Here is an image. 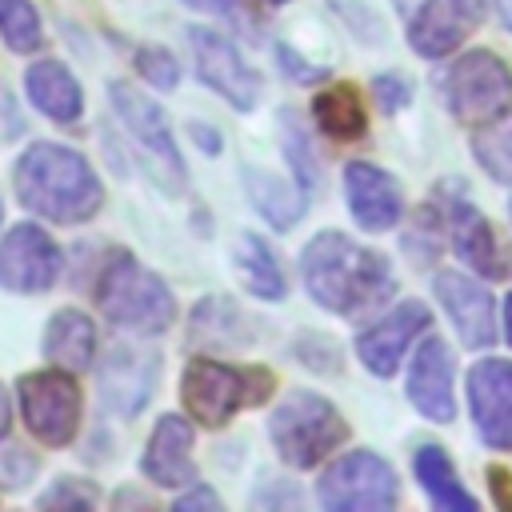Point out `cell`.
Returning a JSON list of instances; mask_svg holds the SVG:
<instances>
[{"label": "cell", "instance_id": "b9f144b4", "mask_svg": "<svg viewBox=\"0 0 512 512\" xmlns=\"http://www.w3.org/2000/svg\"><path fill=\"white\" fill-rule=\"evenodd\" d=\"M508 208H512V204H508Z\"/></svg>", "mask_w": 512, "mask_h": 512}, {"label": "cell", "instance_id": "4316f807", "mask_svg": "<svg viewBox=\"0 0 512 512\" xmlns=\"http://www.w3.org/2000/svg\"><path fill=\"white\" fill-rule=\"evenodd\" d=\"M0 36L12 52H36L44 44L32 0H0Z\"/></svg>", "mask_w": 512, "mask_h": 512}, {"label": "cell", "instance_id": "f546056e", "mask_svg": "<svg viewBox=\"0 0 512 512\" xmlns=\"http://www.w3.org/2000/svg\"><path fill=\"white\" fill-rule=\"evenodd\" d=\"M372 96H376V104L384 112H396V108L408 104V80H400L396 72H384V76L372 80Z\"/></svg>", "mask_w": 512, "mask_h": 512}, {"label": "cell", "instance_id": "83f0119b", "mask_svg": "<svg viewBox=\"0 0 512 512\" xmlns=\"http://www.w3.org/2000/svg\"><path fill=\"white\" fill-rule=\"evenodd\" d=\"M136 68L156 88H176V80H180V68L172 60V52H164V48H140L136 52Z\"/></svg>", "mask_w": 512, "mask_h": 512}, {"label": "cell", "instance_id": "277c9868", "mask_svg": "<svg viewBox=\"0 0 512 512\" xmlns=\"http://www.w3.org/2000/svg\"><path fill=\"white\" fill-rule=\"evenodd\" d=\"M272 372L256 368V364H224V360H208L196 356L184 368V408L188 416H196V424L204 428H224L240 408L264 404L272 396Z\"/></svg>", "mask_w": 512, "mask_h": 512}, {"label": "cell", "instance_id": "30bf717a", "mask_svg": "<svg viewBox=\"0 0 512 512\" xmlns=\"http://www.w3.org/2000/svg\"><path fill=\"white\" fill-rule=\"evenodd\" d=\"M64 256L40 224H12L0 236V288L36 296L56 284Z\"/></svg>", "mask_w": 512, "mask_h": 512}, {"label": "cell", "instance_id": "60d3db41", "mask_svg": "<svg viewBox=\"0 0 512 512\" xmlns=\"http://www.w3.org/2000/svg\"><path fill=\"white\" fill-rule=\"evenodd\" d=\"M0 216H4V208H0Z\"/></svg>", "mask_w": 512, "mask_h": 512}, {"label": "cell", "instance_id": "d4e9b609", "mask_svg": "<svg viewBox=\"0 0 512 512\" xmlns=\"http://www.w3.org/2000/svg\"><path fill=\"white\" fill-rule=\"evenodd\" d=\"M236 272L244 280V288L260 300H280L284 296V272L276 264V256L268 252V244L252 232H244L236 240Z\"/></svg>", "mask_w": 512, "mask_h": 512}, {"label": "cell", "instance_id": "7a4b0ae2", "mask_svg": "<svg viewBox=\"0 0 512 512\" xmlns=\"http://www.w3.org/2000/svg\"><path fill=\"white\" fill-rule=\"evenodd\" d=\"M12 184H16L20 204L52 224H84L104 204V188L92 164L80 152L52 144V140L28 144L16 156Z\"/></svg>", "mask_w": 512, "mask_h": 512}, {"label": "cell", "instance_id": "f35d334b", "mask_svg": "<svg viewBox=\"0 0 512 512\" xmlns=\"http://www.w3.org/2000/svg\"><path fill=\"white\" fill-rule=\"evenodd\" d=\"M504 336H508V344H512V292H508V300H504Z\"/></svg>", "mask_w": 512, "mask_h": 512}, {"label": "cell", "instance_id": "603a6c76", "mask_svg": "<svg viewBox=\"0 0 512 512\" xmlns=\"http://www.w3.org/2000/svg\"><path fill=\"white\" fill-rule=\"evenodd\" d=\"M244 184H248V196H252V204L272 220V228H292L300 216H304V208H308V192L296 184V188H288L284 180H276V176H268V172H260V168H244Z\"/></svg>", "mask_w": 512, "mask_h": 512}, {"label": "cell", "instance_id": "e575fe53", "mask_svg": "<svg viewBox=\"0 0 512 512\" xmlns=\"http://www.w3.org/2000/svg\"><path fill=\"white\" fill-rule=\"evenodd\" d=\"M188 8H196V12H228L236 0H184Z\"/></svg>", "mask_w": 512, "mask_h": 512}, {"label": "cell", "instance_id": "9a60e30c", "mask_svg": "<svg viewBox=\"0 0 512 512\" xmlns=\"http://www.w3.org/2000/svg\"><path fill=\"white\" fill-rule=\"evenodd\" d=\"M408 400L416 404L420 416L436 424H452L456 416V392H452V352L440 336H428L408 368Z\"/></svg>", "mask_w": 512, "mask_h": 512}, {"label": "cell", "instance_id": "cb8c5ba5", "mask_svg": "<svg viewBox=\"0 0 512 512\" xmlns=\"http://www.w3.org/2000/svg\"><path fill=\"white\" fill-rule=\"evenodd\" d=\"M312 116L316 124L336 136V140H356L364 136V100L352 84H332L312 100Z\"/></svg>", "mask_w": 512, "mask_h": 512}, {"label": "cell", "instance_id": "d6986e66", "mask_svg": "<svg viewBox=\"0 0 512 512\" xmlns=\"http://www.w3.org/2000/svg\"><path fill=\"white\" fill-rule=\"evenodd\" d=\"M448 228H452V248L460 252V260L468 268H476L488 280H504L512 272V264H508V256H504L492 224L480 216V208L472 200H460L456 196L448 204Z\"/></svg>", "mask_w": 512, "mask_h": 512}, {"label": "cell", "instance_id": "52a82bcc", "mask_svg": "<svg viewBox=\"0 0 512 512\" xmlns=\"http://www.w3.org/2000/svg\"><path fill=\"white\" fill-rule=\"evenodd\" d=\"M16 400H20V416L28 424V432L48 444V448H64L76 440L80 432V384L72 380V372H28L16 384Z\"/></svg>", "mask_w": 512, "mask_h": 512}, {"label": "cell", "instance_id": "5bb4252c", "mask_svg": "<svg viewBox=\"0 0 512 512\" xmlns=\"http://www.w3.org/2000/svg\"><path fill=\"white\" fill-rule=\"evenodd\" d=\"M432 292L444 304V312L452 316L464 348H476L480 352V348L496 344V308H492L488 288H480L464 272H440L432 280Z\"/></svg>", "mask_w": 512, "mask_h": 512}, {"label": "cell", "instance_id": "1f68e13d", "mask_svg": "<svg viewBox=\"0 0 512 512\" xmlns=\"http://www.w3.org/2000/svg\"><path fill=\"white\" fill-rule=\"evenodd\" d=\"M488 484H492V496H496L504 508H512V476H508L504 468H488Z\"/></svg>", "mask_w": 512, "mask_h": 512}, {"label": "cell", "instance_id": "4fadbf2b", "mask_svg": "<svg viewBox=\"0 0 512 512\" xmlns=\"http://www.w3.org/2000/svg\"><path fill=\"white\" fill-rule=\"evenodd\" d=\"M428 328V308L420 300H400L392 312H384L380 320H372L360 336H356V352L360 364L372 376H392L404 360V352L412 348V340Z\"/></svg>", "mask_w": 512, "mask_h": 512}, {"label": "cell", "instance_id": "f1b7e54d", "mask_svg": "<svg viewBox=\"0 0 512 512\" xmlns=\"http://www.w3.org/2000/svg\"><path fill=\"white\" fill-rule=\"evenodd\" d=\"M96 504V492L80 480H56V488H48L40 496V508H92Z\"/></svg>", "mask_w": 512, "mask_h": 512}, {"label": "cell", "instance_id": "9c48e42d", "mask_svg": "<svg viewBox=\"0 0 512 512\" xmlns=\"http://www.w3.org/2000/svg\"><path fill=\"white\" fill-rule=\"evenodd\" d=\"M108 96H112L116 116L128 124L132 140L152 156V176H160L168 188H184V164H180V152H176L168 116L160 112V104L152 96H144L136 84H128V80H112Z\"/></svg>", "mask_w": 512, "mask_h": 512}, {"label": "cell", "instance_id": "e0dca14e", "mask_svg": "<svg viewBox=\"0 0 512 512\" xmlns=\"http://www.w3.org/2000/svg\"><path fill=\"white\" fill-rule=\"evenodd\" d=\"M140 472L160 484V488H184L196 480V460H192V424L176 412L160 416L152 436H148V448L140 456Z\"/></svg>", "mask_w": 512, "mask_h": 512}, {"label": "cell", "instance_id": "836d02e7", "mask_svg": "<svg viewBox=\"0 0 512 512\" xmlns=\"http://www.w3.org/2000/svg\"><path fill=\"white\" fill-rule=\"evenodd\" d=\"M192 136H196V144H200L204 152H220V136H216L212 128L204 132V124H192Z\"/></svg>", "mask_w": 512, "mask_h": 512}, {"label": "cell", "instance_id": "2e32d148", "mask_svg": "<svg viewBox=\"0 0 512 512\" xmlns=\"http://www.w3.org/2000/svg\"><path fill=\"white\" fill-rule=\"evenodd\" d=\"M344 196H348L352 216L372 232H388L404 212L396 176H388L384 168H376L368 160H352L344 168Z\"/></svg>", "mask_w": 512, "mask_h": 512}, {"label": "cell", "instance_id": "484cf974", "mask_svg": "<svg viewBox=\"0 0 512 512\" xmlns=\"http://www.w3.org/2000/svg\"><path fill=\"white\" fill-rule=\"evenodd\" d=\"M472 156L480 160V168L492 180L512 184V104L504 112H496L492 120L476 124V132H472Z\"/></svg>", "mask_w": 512, "mask_h": 512}, {"label": "cell", "instance_id": "ac0fdd59", "mask_svg": "<svg viewBox=\"0 0 512 512\" xmlns=\"http://www.w3.org/2000/svg\"><path fill=\"white\" fill-rule=\"evenodd\" d=\"M156 376H160V360L156 356H144V352H136L128 344H116L112 356L100 368V396H104L108 408L132 416L156 392Z\"/></svg>", "mask_w": 512, "mask_h": 512}, {"label": "cell", "instance_id": "4dcf8cb0", "mask_svg": "<svg viewBox=\"0 0 512 512\" xmlns=\"http://www.w3.org/2000/svg\"><path fill=\"white\" fill-rule=\"evenodd\" d=\"M276 52H280V60H284V72H288L292 80H308V84H312V80H324V68H308V60H300L292 48H284V44H280Z\"/></svg>", "mask_w": 512, "mask_h": 512}, {"label": "cell", "instance_id": "6da1fadb", "mask_svg": "<svg viewBox=\"0 0 512 512\" xmlns=\"http://www.w3.org/2000/svg\"><path fill=\"white\" fill-rule=\"evenodd\" d=\"M300 276L308 296L340 316H360L392 292L388 260L344 232H316L300 252Z\"/></svg>", "mask_w": 512, "mask_h": 512}, {"label": "cell", "instance_id": "7402d4cb", "mask_svg": "<svg viewBox=\"0 0 512 512\" xmlns=\"http://www.w3.org/2000/svg\"><path fill=\"white\" fill-rule=\"evenodd\" d=\"M412 468H416V480H420V488L428 492V500L436 508H444V512H476V496L456 480V468H452V460H448V452L440 444H424L416 452Z\"/></svg>", "mask_w": 512, "mask_h": 512}, {"label": "cell", "instance_id": "44dd1931", "mask_svg": "<svg viewBox=\"0 0 512 512\" xmlns=\"http://www.w3.org/2000/svg\"><path fill=\"white\" fill-rule=\"evenodd\" d=\"M44 356L64 372H84L96 356V324L80 308H60L44 328Z\"/></svg>", "mask_w": 512, "mask_h": 512}, {"label": "cell", "instance_id": "d590c367", "mask_svg": "<svg viewBox=\"0 0 512 512\" xmlns=\"http://www.w3.org/2000/svg\"><path fill=\"white\" fill-rule=\"evenodd\" d=\"M8 428H12V404H8V392L0 384V440L8 436Z\"/></svg>", "mask_w": 512, "mask_h": 512}, {"label": "cell", "instance_id": "8fae6325", "mask_svg": "<svg viewBox=\"0 0 512 512\" xmlns=\"http://www.w3.org/2000/svg\"><path fill=\"white\" fill-rule=\"evenodd\" d=\"M468 412L480 440L512 452V360H480L468 372Z\"/></svg>", "mask_w": 512, "mask_h": 512}, {"label": "cell", "instance_id": "7c38bea8", "mask_svg": "<svg viewBox=\"0 0 512 512\" xmlns=\"http://www.w3.org/2000/svg\"><path fill=\"white\" fill-rule=\"evenodd\" d=\"M188 44L196 52V68L200 80L208 88H216L232 108L248 112L260 100V76L240 60V52L212 28H188Z\"/></svg>", "mask_w": 512, "mask_h": 512}, {"label": "cell", "instance_id": "ffe728a7", "mask_svg": "<svg viewBox=\"0 0 512 512\" xmlns=\"http://www.w3.org/2000/svg\"><path fill=\"white\" fill-rule=\"evenodd\" d=\"M24 92H28L32 108L44 112L56 124H72L84 112V92H80L76 76L60 60H36L24 72Z\"/></svg>", "mask_w": 512, "mask_h": 512}, {"label": "cell", "instance_id": "ba28073f", "mask_svg": "<svg viewBox=\"0 0 512 512\" xmlns=\"http://www.w3.org/2000/svg\"><path fill=\"white\" fill-rule=\"evenodd\" d=\"M444 96H448L452 116L460 124L476 128L512 104V72L496 52L472 48L448 68Z\"/></svg>", "mask_w": 512, "mask_h": 512}, {"label": "cell", "instance_id": "3957f363", "mask_svg": "<svg viewBox=\"0 0 512 512\" xmlns=\"http://www.w3.org/2000/svg\"><path fill=\"white\" fill-rule=\"evenodd\" d=\"M96 304L100 312L128 332L140 336H156L164 328H172L176 320V300L168 292V284L144 268L132 252H112L100 280H96Z\"/></svg>", "mask_w": 512, "mask_h": 512}, {"label": "cell", "instance_id": "8992f818", "mask_svg": "<svg viewBox=\"0 0 512 512\" xmlns=\"http://www.w3.org/2000/svg\"><path fill=\"white\" fill-rule=\"evenodd\" d=\"M316 496L332 512H388L400 500V484L384 456L344 452L324 468Z\"/></svg>", "mask_w": 512, "mask_h": 512}, {"label": "cell", "instance_id": "74e56055", "mask_svg": "<svg viewBox=\"0 0 512 512\" xmlns=\"http://www.w3.org/2000/svg\"><path fill=\"white\" fill-rule=\"evenodd\" d=\"M392 4H396V12H400V16L408 20V16H412V12H420V8L428 4V0H392Z\"/></svg>", "mask_w": 512, "mask_h": 512}, {"label": "cell", "instance_id": "d6a6232c", "mask_svg": "<svg viewBox=\"0 0 512 512\" xmlns=\"http://www.w3.org/2000/svg\"><path fill=\"white\" fill-rule=\"evenodd\" d=\"M176 508H220V500H216V492H208V488H196V492H188V496H180L176 500Z\"/></svg>", "mask_w": 512, "mask_h": 512}, {"label": "cell", "instance_id": "8d00e7d4", "mask_svg": "<svg viewBox=\"0 0 512 512\" xmlns=\"http://www.w3.org/2000/svg\"><path fill=\"white\" fill-rule=\"evenodd\" d=\"M492 8H496V16H500V24L512 32V0H492Z\"/></svg>", "mask_w": 512, "mask_h": 512}, {"label": "cell", "instance_id": "ab89813d", "mask_svg": "<svg viewBox=\"0 0 512 512\" xmlns=\"http://www.w3.org/2000/svg\"><path fill=\"white\" fill-rule=\"evenodd\" d=\"M268 4H288V0H268Z\"/></svg>", "mask_w": 512, "mask_h": 512}, {"label": "cell", "instance_id": "5b68a950", "mask_svg": "<svg viewBox=\"0 0 512 512\" xmlns=\"http://www.w3.org/2000/svg\"><path fill=\"white\" fill-rule=\"evenodd\" d=\"M348 436V424L320 392H288L268 416V440L292 468H316Z\"/></svg>", "mask_w": 512, "mask_h": 512}]
</instances>
